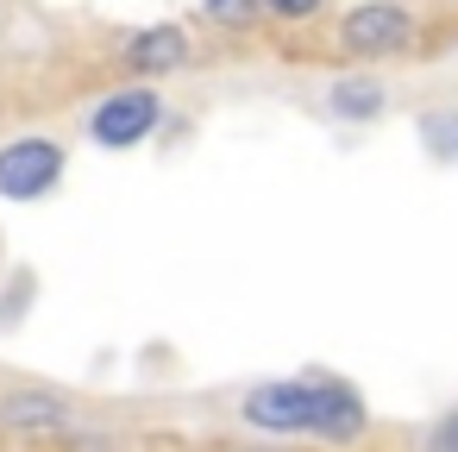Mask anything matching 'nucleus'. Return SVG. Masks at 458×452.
Wrapping results in <instances>:
<instances>
[{
  "label": "nucleus",
  "instance_id": "obj_1",
  "mask_svg": "<svg viewBox=\"0 0 458 452\" xmlns=\"http://www.w3.org/2000/svg\"><path fill=\"white\" fill-rule=\"evenodd\" d=\"M164 120H170V101L157 82H120L95 95V107L82 114V132L95 151H139L164 132Z\"/></svg>",
  "mask_w": 458,
  "mask_h": 452
},
{
  "label": "nucleus",
  "instance_id": "obj_2",
  "mask_svg": "<svg viewBox=\"0 0 458 452\" xmlns=\"http://www.w3.org/2000/svg\"><path fill=\"white\" fill-rule=\"evenodd\" d=\"M70 176V145L57 132H13L0 139V201L13 208H38L64 189Z\"/></svg>",
  "mask_w": 458,
  "mask_h": 452
},
{
  "label": "nucleus",
  "instance_id": "obj_3",
  "mask_svg": "<svg viewBox=\"0 0 458 452\" xmlns=\"http://www.w3.org/2000/svg\"><path fill=\"white\" fill-rule=\"evenodd\" d=\"M420 38L414 13L402 0H358V7L339 13V51L352 64H389V57H408Z\"/></svg>",
  "mask_w": 458,
  "mask_h": 452
},
{
  "label": "nucleus",
  "instance_id": "obj_4",
  "mask_svg": "<svg viewBox=\"0 0 458 452\" xmlns=\"http://www.w3.org/2000/svg\"><path fill=\"white\" fill-rule=\"evenodd\" d=\"M239 421L270 433V439H301L314 433V383L308 377H270V383H251L239 396Z\"/></svg>",
  "mask_w": 458,
  "mask_h": 452
},
{
  "label": "nucleus",
  "instance_id": "obj_5",
  "mask_svg": "<svg viewBox=\"0 0 458 452\" xmlns=\"http://www.w3.org/2000/svg\"><path fill=\"white\" fill-rule=\"evenodd\" d=\"M114 57H120L126 82H164V76H176V70L189 64V26H176V20H151V26L126 32Z\"/></svg>",
  "mask_w": 458,
  "mask_h": 452
},
{
  "label": "nucleus",
  "instance_id": "obj_6",
  "mask_svg": "<svg viewBox=\"0 0 458 452\" xmlns=\"http://www.w3.org/2000/svg\"><path fill=\"white\" fill-rule=\"evenodd\" d=\"M308 383H314V439L352 446V439L370 433V402H364L358 383H345L333 371H308Z\"/></svg>",
  "mask_w": 458,
  "mask_h": 452
},
{
  "label": "nucleus",
  "instance_id": "obj_7",
  "mask_svg": "<svg viewBox=\"0 0 458 452\" xmlns=\"http://www.w3.org/2000/svg\"><path fill=\"white\" fill-rule=\"evenodd\" d=\"M82 414L64 389H38V383H20V389H0V427L7 433H26V439H51V433H70Z\"/></svg>",
  "mask_w": 458,
  "mask_h": 452
},
{
  "label": "nucleus",
  "instance_id": "obj_8",
  "mask_svg": "<svg viewBox=\"0 0 458 452\" xmlns=\"http://www.w3.org/2000/svg\"><path fill=\"white\" fill-rule=\"evenodd\" d=\"M320 101H327V120H339V126H370V120L389 114V89H383V76H370V70L333 76Z\"/></svg>",
  "mask_w": 458,
  "mask_h": 452
},
{
  "label": "nucleus",
  "instance_id": "obj_9",
  "mask_svg": "<svg viewBox=\"0 0 458 452\" xmlns=\"http://www.w3.org/2000/svg\"><path fill=\"white\" fill-rule=\"evenodd\" d=\"M420 145H427V158L433 164H458V107H433V114H420Z\"/></svg>",
  "mask_w": 458,
  "mask_h": 452
},
{
  "label": "nucleus",
  "instance_id": "obj_10",
  "mask_svg": "<svg viewBox=\"0 0 458 452\" xmlns=\"http://www.w3.org/2000/svg\"><path fill=\"white\" fill-rule=\"evenodd\" d=\"M214 32H251L258 20H264V0H201L195 7Z\"/></svg>",
  "mask_w": 458,
  "mask_h": 452
},
{
  "label": "nucleus",
  "instance_id": "obj_11",
  "mask_svg": "<svg viewBox=\"0 0 458 452\" xmlns=\"http://www.w3.org/2000/svg\"><path fill=\"white\" fill-rule=\"evenodd\" d=\"M320 13H327V0H264V20H276V26H308Z\"/></svg>",
  "mask_w": 458,
  "mask_h": 452
},
{
  "label": "nucleus",
  "instance_id": "obj_12",
  "mask_svg": "<svg viewBox=\"0 0 458 452\" xmlns=\"http://www.w3.org/2000/svg\"><path fill=\"white\" fill-rule=\"evenodd\" d=\"M420 452H458V402H452L445 414H433V421H427Z\"/></svg>",
  "mask_w": 458,
  "mask_h": 452
},
{
  "label": "nucleus",
  "instance_id": "obj_13",
  "mask_svg": "<svg viewBox=\"0 0 458 452\" xmlns=\"http://www.w3.org/2000/svg\"><path fill=\"white\" fill-rule=\"evenodd\" d=\"M258 452H264V446H258Z\"/></svg>",
  "mask_w": 458,
  "mask_h": 452
}]
</instances>
